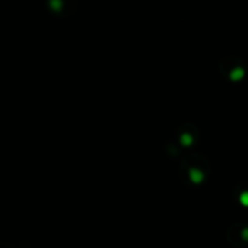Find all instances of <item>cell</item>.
<instances>
[{
    "label": "cell",
    "instance_id": "cell-1",
    "mask_svg": "<svg viewBox=\"0 0 248 248\" xmlns=\"http://www.w3.org/2000/svg\"><path fill=\"white\" fill-rule=\"evenodd\" d=\"M190 177H191V179H192L195 183H198V181L202 180V173H201L198 169H191Z\"/></svg>",
    "mask_w": 248,
    "mask_h": 248
},
{
    "label": "cell",
    "instance_id": "cell-2",
    "mask_svg": "<svg viewBox=\"0 0 248 248\" xmlns=\"http://www.w3.org/2000/svg\"><path fill=\"white\" fill-rule=\"evenodd\" d=\"M242 76H243V70L240 69V68L235 69V70L231 73V75H230V77H231L232 80H240Z\"/></svg>",
    "mask_w": 248,
    "mask_h": 248
},
{
    "label": "cell",
    "instance_id": "cell-3",
    "mask_svg": "<svg viewBox=\"0 0 248 248\" xmlns=\"http://www.w3.org/2000/svg\"><path fill=\"white\" fill-rule=\"evenodd\" d=\"M240 201H241V203H242L243 206H248V191H247V192H243V194L241 195Z\"/></svg>",
    "mask_w": 248,
    "mask_h": 248
},
{
    "label": "cell",
    "instance_id": "cell-4",
    "mask_svg": "<svg viewBox=\"0 0 248 248\" xmlns=\"http://www.w3.org/2000/svg\"><path fill=\"white\" fill-rule=\"evenodd\" d=\"M181 140H183V142H181L183 144H190L191 138H190L189 135H186V134H185V135H183V137H181Z\"/></svg>",
    "mask_w": 248,
    "mask_h": 248
},
{
    "label": "cell",
    "instance_id": "cell-5",
    "mask_svg": "<svg viewBox=\"0 0 248 248\" xmlns=\"http://www.w3.org/2000/svg\"><path fill=\"white\" fill-rule=\"evenodd\" d=\"M243 237L248 240V229H244V230H243Z\"/></svg>",
    "mask_w": 248,
    "mask_h": 248
}]
</instances>
